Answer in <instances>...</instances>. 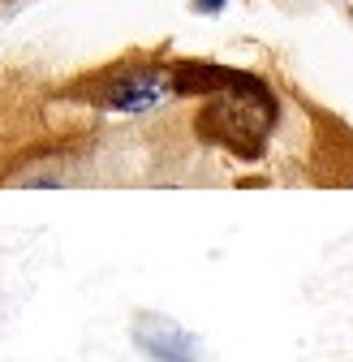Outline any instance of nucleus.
<instances>
[{
  "label": "nucleus",
  "instance_id": "39448f33",
  "mask_svg": "<svg viewBox=\"0 0 353 362\" xmlns=\"http://www.w3.org/2000/svg\"><path fill=\"white\" fill-rule=\"evenodd\" d=\"M349 186H353V177H349Z\"/></svg>",
  "mask_w": 353,
  "mask_h": 362
},
{
  "label": "nucleus",
  "instance_id": "7ed1b4c3",
  "mask_svg": "<svg viewBox=\"0 0 353 362\" xmlns=\"http://www.w3.org/2000/svg\"><path fill=\"white\" fill-rule=\"evenodd\" d=\"M134 345L155 362H203L198 341L181 324L164 320V315H143L134 324Z\"/></svg>",
  "mask_w": 353,
  "mask_h": 362
},
{
  "label": "nucleus",
  "instance_id": "f03ea898",
  "mask_svg": "<svg viewBox=\"0 0 353 362\" xmlns=\"http://www.w3.org/2000/svg\"><path fill=\"white\" fill-rule=\"evenodd\" d=\"M172 90V69H125L116 78H108L104 86H95V104L112 108V112H151L160 108Z\"/></svg>",
  "mask_w": 353,
  "mask_h": 362
},
{
  "label": "nucleus",
  "instance_id": "f257e3e1",
  "mask_svg": "<svg viewBox=\"0 0 353 362\" xmlns=\"http://www.w3.org/2000/svg\"><path fill=\"white\" fill-rule=\"evenodd\" d=\"M276 125V100H272V86L241 74V69H225L220 86L211 90V104L198 117V134L215 147H229L237 156H258L268 134Z\"/></svg>",
  "mask_w": 353,
  "mask_h": 362
},
{
  "label": "nucleus",
  "instance_id": "20e7f679",
  "mask_svg": "<svg viewBox=\"0 0 353 362\" xmlns=\"http://www.w3.org/2000/svg\"><path fill=\"white\" fill-rule=\"evenodd\" d=\"M194 5H198L203 13H220V9H225V0H194Z\"/></svg>",
  "mask_w": 353,
  "mask_h": 362
}]
</instances>
